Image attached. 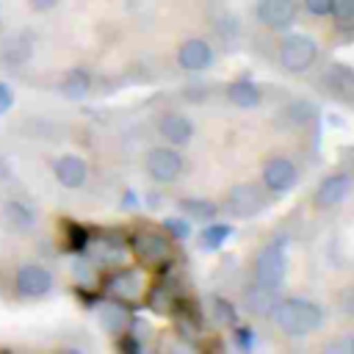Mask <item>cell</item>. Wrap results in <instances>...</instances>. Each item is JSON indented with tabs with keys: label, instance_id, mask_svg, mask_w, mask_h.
Here are the masks:
<instances>
[{
	"label": "cell",
	"instance_id": "277c9868",
	"mask_svg": "<svg viewBox=\"0 0 354 354\" xmlns=\"http://www.w3.org/2000/svg\"><path fill=\"white\" fill-rule=\"evenodd\" d=\"M254 282L266 285V288H279L282 279H285V271H288V257H285V246L279 241H271L266 243L257 257H254Z\"/></svg>",
	"mask_w": 354,
	"mask_h": 354
},
{
	"label": "cell",
	"instance_id": "5bb4252c",
	"mask_svg": "<svg viewBox=\"0 0 354 354\" xmlns=\"http://www.w3.org/2000/svg\"><path fill=\"white\" fill-rule=\"evenodd\" d=\"M0 218L11 232H30L36 227V210L25 199H6L0 207Z\"/></svg>",
	"mask_w": 354,
	"mask_h": 354
},
{
	"label": "cell",
	"instance_id": "9a60e30c",
	"mask_svg": "<svg viewBox=\"0 0 354 354\" xmlns=\"http://www.w3.org/2000/svg\"><path fill=\"white\" fill-rule=\"evenodd\" d=\"M130 246L141 263H160L169 257V238L160 232H138Z\"/></svg>",
	"mask_w": 354,
	"mask_h": 354
},
{
	"label": "cell",
	"instance_id": "7c38bea8",
	"mask_svg": "<svg viewBox=\"0 0 354 354\" xmlns=\"http://www.w3.org/2000/svg\"><path fill=\"white\" fill-rule=\"evenodd\" d=\"M213 47H210V41H205V39H185L180 47H177V66L180 69H185V72H205V69H210V64H213Z\"/></svg>",
	"mask_w": 354,
	"mask_h": 354
},
{
	"label": "cell",
	"instance_id": "ac0fdd59",
	"mask_svg": "<svg viewBox=\"0 0 354 354\" xmlns=\"http://www.w3.org/2000/svg\"><path fill=\"white\" fill-rule=\"evenodd\" d=\"M91 91V72L86 66H72L61 77V94L66 100H83Z\"/></svg>",
	"mask_w": 354,
	"mask_h": 354
},
{
	"label": "cell",
	"instance_id": "5b68a950",
	"mask_svg": "<svg viewBox=\"0 0 354 354\" xmlns=\"http://www.w3.org/2000/svg\"><path fill=\"white\" fill-rule=\"evenodd\" d=\"M144 171L152 183L169 185L183 174V155L177 152V147H152L144 155Z\"/></svg>",
	"mask_w": 354,
	"mask_h": 354
},
{
	"label": "cell",
	"instance_id": "4dcf8cb0",
	"mask_svg": "<svg viewBox=\"0 0 354 354\" xmlns=\"http://www.w3.org/2000/svg\"><path fill=\"white\" fill-rule=\"evenodd\" d=\"M28 3H30V8H33V11L44 14V11H53V8H55L61 0H28Z\"/></svg>",
	"mask_w": 354,
	"mask_h": 354
},
{
	"label": "cell",
	"instance_id": "d6a6232c",
	"mask_svg": "<svg viewBox=\"0 0 354 354\" xmlns=\"http://www.w3.org/2000/svg\"><path fill=\"white\" fill-rule=\"evenodd\" d=\"M11 177V166H8V160L0 155V183H6Z\"/></svg>",
	"mask_w": 354,
	"mask_h": 354
},
{
	"label": "cell",
	"instance_id": "83f0119b",
	"mask_svg": "<svg viewBox=\"0 0 354 354\" xmlns=\"http://www.w3.org/2000/svg\"><path fill=\"white\" fill-rule=\"evenodd\" d=\"M332 3L335 0H301L304 11L313 14V17H329L332 14Z\"/></svg>",
	"mask_w": 354,
	"mask_h": 354
},
{
	"label": "cell",
	"instance_id": "1f68e13d",
	"mask_svg": "<svg viewBox=\"0 0 354 354\" xmlns=\"http://www.w3.org/2000/svg\"><path fill=\"white\" fill-rule=\"evenodd\" d=\"M119 348H124V351H138L141 346H138L136 337H124V340H119Z\"/></svg>",
	"mask_w": 354,
	"mask_h": 354
},
{
	"label": "cell",
	"instance_id": "f1b7e54d",
	"mask_svg": "<svg viewBox=\"0 0 354 354\" xmlns=\"http://www.w3.org/2000/svg\"><path fill=\"white\" fill-rule=\"evenodd\" d=\"M11 105H14V88H11V83L0 80V116L8 113Z\"/></svg>",
	"mask_w": 354,
	"mask_h": 354
},
{
	"label": "cell",
	"instance_id": "2e32d148",
	"mask_svg": "<svg viewBox=\"0 0 354 354\" xmlns=\"http://www.w3.org/2000/svg\"><path fill=\"white\" fill-rule=\"evenodd\" d=\"M224 94H227V100H230L235 108H241V111H252V108H257V105L263 102L260 86H257L254 80H249V77H235L232 83H227Z\"/></svg>",
	"mask_w": 354,
	"mask_h": 354
},
{
	"label": "cell",
	"instance_id": "8fae6325",
	"mask_svg": "<svg viewBox=\"0 0 354 354\" xmlns=\"http://www.w3.org/2000/svg\"><path fill=\"white\" fill-rule=\"evenodd\" d=\"M158 136L166 141V144H171V147H185L191 138H194V133H196V127H194V122L185 116V113H177V111H166V113H160L158 116Z\"/></svg>",
	"mask_w": 354,
	"mask_h": 354
},
{
	"label": "cell",
	"instance_id": "30bf717a",
	"mask_svg": "<svg viewBox=\"0 0 354 354\" xmlns=\"http://www.w3.org/2000/svg\"><path fill=\"white\" fill-rule=\"evenodd\" d=\"M354 188V177L346 174V171H337V174H329L318 183L315 194H313V205L321 207V210H329V207H337L340 202H346V196L351 194Z\"/></svg>",
	"mask_w": 354,
	"mask_h": 354
},
{
	"label": "cell",
	"instance_id": "484cf974",
	"mask_svg": "<svg viewBox=\"0 0 354 354\" xmlns=\"http://www.w3.org/2000/svg\"><path fill=\"white\" fill-rule=\"evenodd\" d=\"M332 17L337 19L340 28H354V0H335Z\"/></svg>",
	"mask_w": 354,
	"mask_h": 354
},
{
	"label": "cell",
	"instance_id": "4fadbf2b",
	"mask_svg": "<svg viewBox=\"0 0 354 354\" xmlns=\"http://www.w3.org/2000/svg\"><path fill=\"white\" fill-rule=\"evenodd\" d=\"M105 290L116 301H136L141 296V290H144V279L133 268H119L105 279Z\"/></svg>",
	"mask_w": 354,
	"mask_h": 354
},
{
	"label": "cell",
	"instance_id": "cb8c5ba5",
	"mask_svg": "<svg viewBox=\"0 0 354 354\" xmlns=\"http://www.w3.org/2000/svg\"><path fill=\"white\" fill-rule=\"evenodd\" d=\"M213 318H216V324H221V326H235V324H238V310H235V304H232L230 299L216 296V299H213Z\"/></svg>",
	"mask_w": 354,
	"mask_h": 354
},
{
	"label": "cell",
	"instance_id": "7402d4cb",
	"mask_svg": "<svg viewBox=\"0 0 354 354\" xmlns=\"http://www.w3.org/2000/svg\"><path fill=\"white\" fill-rule=\"evenodd\" d=\"M30 58V39L19 36V39H8L3 47V61L8 64H25Z\"/></svg>",
	"mask_w": 354,
	"mask_h": 354
},
{
	"label": "cell",
	"instance_id": "44dd1931",
	"mask_svg": "<svg viewBox=\"0 0 354 354\" xmlns=\"http://www.w3.org/2000/svg\"><path fill=\"white\" fill-rule=\"evenodd\" d=\"M230 235H232V227L224 224V221H210L199 230V241H202L205 249H218Z\"/></svg>",
	"mask_w": 354,
	"mask_h": 354
},
{
	"label": "cell",
	"instance_id": "ffe728a7",
	"mask_svg": "<svg viewBox=\"0 0 354 354\" xmlns=\"http://www.w3.org/2000/svg\"><path fill=\"white\" fill-rule=\"evenodd\" d=\"M180 210L191 218V221H213L218 216V205L210 199H199V196H185L180 199Z\"/></svg>",
	"mask_w": 354,
	"mask_h": 354
},
{
	"label": "cell",
	"instance_id": "d4e9b609",
	"mask_svg": "<svg viewBox=\"0 0 354 354\" xmlns=\"http://www.w3.org/2000/svg\"><path fill=\"white\" fill-rule=\"evenodd\" d=\"M66 249L69 252H86L88 249V232L75 221L66 224Z\"/></svg>",
	"mask_w": 354,
	"mask_h": 354
},
{
	"label": "cell",
	"instance_id": "ba28073f",
	"mask_svg": "<svg viewBox=\"0 0 354 354\" xmlns=\"http://www.w3.org/2000/svg\"><path fill=\"white\" fill-rule=\"evenodd\" d=\"M299 17L296 0H257L254 19L271 30H288Z\"/></svg>",
	"mask_w": 354,
	"mask_h": 354
},
{
	"label": "cell",
	"instance_id": "9c48e42d",
	"mask_svg": "<svg viewBox=\"0 0 354 354\" xmlns=\"http://www.w3.org/2000/svg\"><path fill=\"white\" fill-rule=\"evenodd\" d=\"M50 169H53L55 183H58L61 188H66V191H77V188H83L86 180H88V163H86L80 155H75V152L58 155Z\"/></svg>",
	"mask_w": 354,
	"mask_h": 354
},
{
	"label": "cell",
	"instance_id": "4316f807",
	"mask_svg": "<svg viewBox=\"0 0 354 354\" xmlns=\"http://www.w3.org/2000/svg\"><path fill=\"white\" fill-rule=\"evenodd\" d=\"M163 227H166V230H169V235H171V238H177V241H185V238H188V232H191L188 221H185V218H177V216L163 218Z\"/></svg>",
	"mask_w": 354,
	"mask_h": 354
},
{
	"label": "cell",
	"instance_id": "52a82bcc",
	"mask_svg": "<svg viewBox=\"0 0 354 354\" xmlns=\"http://www.w3.org/2000/svg\"><path fill=\"white\" fill-rule=\"evenodd\" d=\"M14 290L19 299H44L53 290V274L39 263H22L14 274Z\"/></svg>",
	"mask_w": 354,
	"mask_h": 354
},
{
	"label": "cell",
	"instance_id": "603a6c76",
	"mask_svg": "<svg viewBox=\"0 0 354 354\" xmlns=\"http://www.w3.org/2000/svg\"><path fill=\"white\" fill-rule=\"evenodd\" d=\"M100 324H102L108 332H122L124 324H127L124 307H119V304H105V307L100 310Z\"/></svg>",
	"mask_w": 354,
	"mask_h": 354
},
{
	"label": "cell",
	"instance_id": "d6986e66",
	"mask_svg": "<svg viewBox=\"0 0 354 354\" xmlns=\"http://www.w3.org/2000/svg\"><path fill=\"white\" fill-rule=\"evenodd\" d=\"M324 86L337 97L354 94V69L346 64H329V69L324 72Z\"/></svg>",
	"mask_w": 354,
	"mask_h": 354
},
{
	"label": "cell",
	"instance_id": "e0dca14e",
	"mask_svg": "<svg viewBox=\"0 0 354 354\" xmlns=\"http://www.w3.org/2000/svg\"><path fill=\"white\" fill-rule=\"evenodd\" d=\"M277 290L274 288H266L260 282H252L246 290H243V307L252 313V315H271L274 307H277Z\"/></svg>",
	"mask_w": 354,
	"mask_h": 354
},
{
	"label": "cell",
	"instance_id": "3957f363",
	"mask_svg": "<svg viewBox=\"0 0 354 354\" xmlns=\"http://www.w3.org/2000/svg\"><path fill=\"white\" fill-rule=\"evenodd\" d=\"M268 205L266 191L254 183H235L227 194H224V210L235 218H254L257 213H263Z\"/></svg>",
	"mask_w": 354,
	"mask_h": 354
},
{
	"label": "cell",
	"instance_id": "7a4b0ae2",
	"mask_svg": "<svg viewBox=\"0 0 354 354\" xmlns=\"http://www.w3.org/2000/svg\"><path fill=\"white\" fill-rule=\"evenodd\" d=\"M277 58L288 75H304L318 61V41L307 33H288L279 41Z\"/></svg>",
	"mask_w": 354,
	"mask_h": 354
},
{
	"label": "cell",
	"instance_id": "f546056e",
	"mask_svg": "<svg viewBox=\"0 0 354 354\" xmlns=\"http://www.w3.org/2000/svg\"><path fill=\"white\" fill-rule=\"evenodd\" d=\"M252 340H254L252 326H238V329H235V343H238L241 348H249V346H252Z\"/></svg>",
	"mask_w": 354,
	"mask_h": 354
},
{
	"label": "cell",
	"instance_id": "8992f818",
	"mask_svg": "<svg viewBox=\"0 0 354 354\" xmlns=\"http://www.w3.org/2000/svg\"><path fill=\"white\" fill-rule=\"evenodd\" d=\"M260 180H263V188L268 194H288L296 188L299 183V169L290 158H282V155H274L263 163L260 169Z\"/></svg>",
	"mask_w": 354,
	"mask_h": 354
},
{
	"label": "cell",
	"instance_id": "6da1fadb",
	"mask_svg": "<svg viewBox=\"0 0 354 354\" xmlns=\"http://www.w3.org/2000/svg\"><path fill=\"white\" fill-rule=\"evenodd\" d=\"M271 318L277 321L279 332H285L288 337H304L324 324V310L310 299L293 296V299H279Z\"/></svg>",
	"mask_w": 354,
	"mask_h": 354
}]
</instances>
